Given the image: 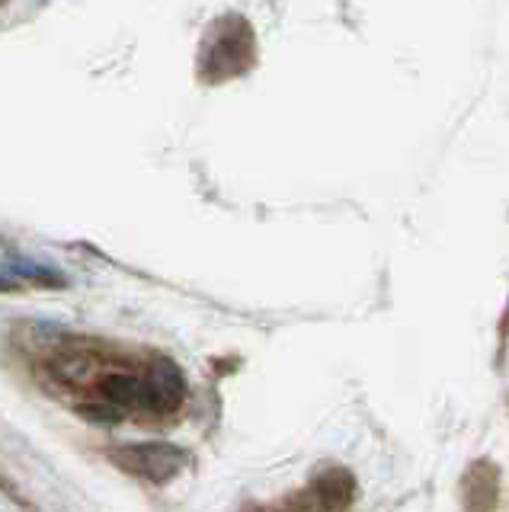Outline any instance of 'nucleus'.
Segmentation results:
<instances>
[{
    "mask_svg": "<svg viewBox=\"0 0 509 512\" xmlns=\"http://www.w3.org/2000/svg\"><path fill=\"white\" fill-rule=\"evenodd\" d=\"M42 368L45 381L71 394L74 410L97 420L170 413L186 391L180 368L170 359H132L77 336L45 349Z\"/></svg>",
    "mask_w": 509,
    "mask_h": 512,
    "instance_id": "nucleus-1",
    "label": "nucleus"
},
{
    "mask_svg": "<svg viewBox=\"0 0 509 512\" xmlns=\"http://www.w3.org/2000/svg\"><path fill=\"white\" fill-rule=\"evenodd\" d=\"M116 461L122 464V468H129L132 474L161 484V480H167L180 471L183 452L173 445H132V448L116 452Z\"/></svg>",
    "mask_w": 509,
    "mask_h": 512,
    "instance_id": "nucleus-2",
    "label": "nucleus"
}]
</instances>
